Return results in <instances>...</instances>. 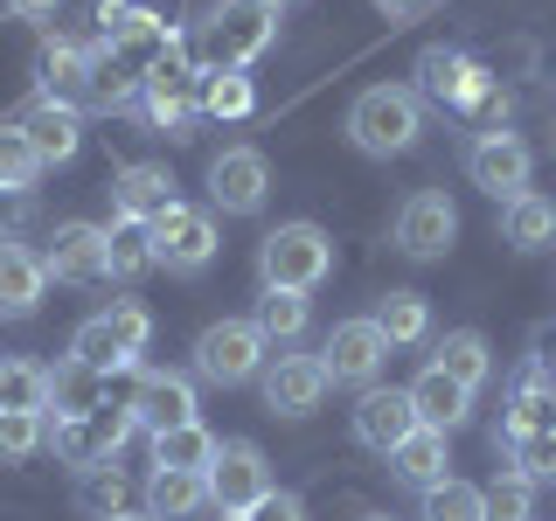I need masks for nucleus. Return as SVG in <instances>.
<instances>
[{
    "label": "nucleus",
    "mask_w": 556,
    "mask_h": 521,
    "mask_svg": "<svg viewBox=\"0 0 556 521\" xmlns=\"http://www.w3.org/2000/svg\"><path fill=\"white\" fill-rule=\"evenodd\" d=\"M147 508H153V521H188V514H202V508H208V473H174V466H153Z\"/></svg>",
    "instance_id": "nucleus-24"
},
{
    "label": "nucleus",
    "mask_w": 556,
    "mask_h": 521,
    "mask_svg": "<svg viewBox=\"0 0 556 521\" xmlns=\"http://www.w3.org/2000/svg\"><path fill=\"white\" fill-rule=\"evenodd\" d=\"M112 521H153V514H112Z\"/></svg>",
    "instance_id": "nucleus-47"
},
{
    "label": "nucleus",
    "mask_w": 556,
    "mask_h": 521,
    "mask_svg": "<svg viewBox=\"0 0 556 521\" xmlns=\"http://www.w3.org/2000/svg\"><path fill=\"white\" fill-rule=\"evenodd\" d=\"M0 410L42 417L49 410V369H35V361H0Z\"/></svg>",
    "instance_id": "nucleus-34"
},
{
    "label": "nucleus",
    "mask_w": 556,
    "mask_h": 521,
    "mask_svg": "<svg viewBox=\"0 0 556 521\" xmlns=\"http://www.w3.org/2000/svg\"><path fill=\"white\" fill-rule=\"evenodd\" d=\"M466 174H473V188H486L494 202H515L521 188H529V174H535V153L521 147L515 132H480L473 139V153H466Z\"/></svg>",
    "instance_id": "nucleus-14"
},
{
    "label": "nucleus",
    "mask_w": 556,
    "mask_h": 521,
    "mask_svg": "<svg viewBox=\"0 0 556 521\" xmlns=\"http://www.w3.org/2000/svg\"><path fill=\"white\" fill-rule=\"evenodd\" d=\"M49 292V271H42V251L28 243H8L0 237V320H28Z\"/></svg>",
    "instance_id": "nucleus-19"
},
{
    "label": "nucleus",
    "mask_w": 556,
    "mask_h": 521,
    "mask_svg": "<svg viewBox=\"0 0 556 521\" xmlns=\"http://www.w3.org/2000/svg\"><path fill=\"white\" fill-rule=\"evenodd\" d=\"M49 445V424L42 417H28V410H0V459H35V452Z\"/></svg>",
    "instance_id": "nucleus-41"
},
{
    "label": "nucleus",
    "mask_w": 556,
    "mask_h": 521,
    "mask_svg": "<svg viewBox=\"0 0 556 521\" xmlns=\"http://www.w3.org/2000/svg\"><path fill=\"white\" fill-rule=\"evenodd\" d=\"M271 42H278L271 0H216V14H208V49H216L223 69H251Z\"/></svg>",
    "instance_id": "nucleus-6"
},
{
    "label": "nucleus",
    "mask_w": 556,
    "mask_h": 521,
    "mask_svg": "<svg viewBox=\"0 0 556 521\" xmlns=\"http://www.w3.org/2000/svg\"><path fill=\"white\" fill-rule=\"evenodd\" d=\"M91 56H98V42H42V84H49L42 98L77 112L84 91H91Z\"/></svg>",
    "instance_id": "nucleus-22"
},
{
    "label": "nucleus",
    "mask_w": 556,
    "mask_h": 521,
    "mask_svg": "<svg viewBox=\"0 0 556 521\" xmlns=\"http://www.w3.org/2000/svg\"><path fill=\"white\" fill-rule=\"evenodd\" d=\"M139 91H147V77H139L126 56H112V49L98 42V56H91V91H84V104H98V112H126V104H139Z\"/></svg>",
    "instance_id": "nucleus-27"
},
{
    "label": "nucleus",
    "mask_w": 556,
    "mask_h": 521,
    "mask_svg": "<svg viewBox=\"0 0 556 521\" xmlns=\"http://www.w3.org/2000/svg\"><path fill=\"white\" fill-rule=\"evenodd\" d=\"M382 361H390V341H382L376 320H341L334 334H327V347H320L327 382H355V390H376Z\"/></svg>",
    "instance_id": "nucleus-12"
},
{
    "label": "nucleus",
    "mask_w": 556,
    "mask_h": 521,
    "mask_svg": "<svg viewBox=\"0 0 556 521\" xmlns=\"http://www.w3.org/2000/svg\"><path fill=\"white\" fill-rule=\"evenodd\" d=\"M77 494H84V508H91L98 521H112V514H126V494H132V486H126L118 466H84V486H77Z\"/></svg>",
    "instance_id": "nucleus-40"
},
{
    "label": "nucleus",
    "mask_w": 556,
    "mask_h": 521,
    "mask_svg": "<svg viewBox=\"0 0 556 521\" xmlns=\"http://www.w3.org/2000/svg\"><path fill=\"white\" fill-rule=\"evenodd\" d=\"M104 265H112V278H139L153 265V243H147V223H112L104 230Z\"/></svg>",
    "instance_id": "nucleus-36"
},
{
    "label": "nucleus",
    "mask_w": 556,
    "mask_h": 521,
    "mask_svg": "<svg viewBox=\"0 0 556 521\" xmlns=\"http://www.w3.org/2000/svg\"><path fill=\"white\" fill-rule=\"evenodd\" d=\"M216 439L202 424H174V431H153V466H174V473H208L216 466Z\"/></svg>",
    "instance_id": "nucleus-30"
},
{
    "label": "nucleus",
    "mask_w": 556,
    "mask_h": 521,
    "mask_svg": "<svg viewBox=\"0 0 556 521\" xmlns=\"http://www.w3.org/2000/svg\"><path fill=\"white\" fill-rule=\"evenodd\" d=\"M501 230H508L515 251H549L556 243V202L535 195V188H521L515 202H501Z\"/></svg>",
    "instance_id": "nucleus-26"
},
{
    "label": "nucleus",
    "mask_w": 556,
    "mask_h": 521,
    "mask_svg": "<svg viewBox=\"0 0 556 521\" xmlns=\"http://www.w3.org/2000/svg\"><path fill=\"white\" fill-rule=\"evenodd\" d=\"M452 237H459V208H452L439 188H417V195L396 208V251L417 257V265L445 257V251H452Z\"/></svg>",
    "instance_id": "nucleus-13"
},
{
    "label": "nucleus",
    "mask_w": 556,
    "mask_h": 521,
    "mask_svg": "<svg viewBox=\"0 0 556 521\" xmlns=\"http://www.w3.org/2000/svg\"><path fill=\"white\" fill-rule=\"evenodd\" d=\"M320 396H327L320 355H278V361H265V410L271 417H313Z\"/></svg>",
    "instance_id": "nucleus-16"
},
{
    "label": "nucleus",
    "mask_w": 556,
    "mask_h": 521,
    "mask_svg": "<svg viewBox=\"0 0 556 521\" xmlns=\"http://www.w3.org/2000/svg\"><path fill=\"white\" fill-rule=\"evenodd\" d=\"M132 0H98V35H104V42H118V35H126V22H132Z\"/></svg>",
    "instance_id": "nucleus-44"
},
{
    "label": "nucleus",
    "mask_w": 556,
    "mask_h": 521,
    "mask_svg": "<svg viewBox=\"0 0 556 521\" xmlns=\"http://www.w3.org/2000/svg\"><path fill=\"white\" fill-rule=\"evenodd\" d=\"M529 514H535V480L501 473L486 486V521H529Z\"/></svg>",
    "instance_id": "nucleus-42"
},
{
    "label": "nucleus",
    "mask_w": 556,
    "mask_h": 521,
    "mask_svg": "<svg viewBox=\"0 0 556 521\" xmlns=\"http://www.w3.org/2000/svg\"><path fill=\"white\" fill-rule=\"evenodd\" d=\"M139 112H147V126H153V132H167V139H188V132H195V118H202V91H195V69L174 56V49H167L161 63H153L147 91H139Z\"/></svg>",
    "instance_id": "nucleus-9"
},
{
    "label": "nucleus",
    "mask_w": 556,
    "mask_h": 521,
    "mask_svg": "<svg viewBox=\"0 0 556 521\" xmlns=\"http://www.w3.org/2000/svg\"><path fill=\"white\" fill-rule=\"evenodd\" d=\"M362 521H390V514H362Z\"/></svg>",
    "instance_id": "nucleus-49"
},
{
    "label": "nucleus",
    "mask_w": 556,
    "mask_h": 521,
    "mask_svg": "<svg viewBox=\"0 0 556 521\" xmlns=\"http://www.w3.org/2000/svg\"><path fill=\"white\" fill-rule=\"evenodd\" d=\"M8 8H14V14H22V22H42V14H56V8H63V0H8Z\"/></svg>",
    "instance_id": "nucleus-45"
},
{
    "label": "nucleus",
    "mask_w": 556,
    "mask_h": 521,
    "mask_svg": "<svg viewBox=\"0 0 556 521\" xmlns=\"http://www.w3.org/2000/svg\"><path fill=\"white\" fill-rule=\"evenodd\" d=\"M425 521H486V486H473V480L425 486Z\"/></svg>",
    "instance_id": "nucleus-33"
},
{
    "label": "nucleus",
    "mask_w": 556,
    "mask_h": 521,
    "mask_svg": "<svg viewBox=\"0 0 556 521\" xmlns=\"http://www.w3.org/2000/svg\"><path fill=\"white\" fill-rule=\"evenodd\" d=\"M271 494V459L251 439H230L208 466V508L216 514H251L257 500Z\"/></svg>",
    "instance_id": "nucleus-10"
},
{
    "label": "nucleus",
    "mask_w": 556,
    "mask_h": 521,
    "mask_svg": "<svg viewBox=\"0 0 556 521\" xmlns=\"http://www.w3.org/2000/svg\"><path fill=\"white\" fill-rule=\"evenodd\" d=\"M271 195V167L257 147H223L216 161H208V202L223 208V216H257Z\"/></svg>",
    "instance_id": "nucleus-11"
},
{
    "label": "nucleus",
    "mask_w": 556,
    "mask_h": 521,
    "mask_svg": "<svg viewBox=\"0 0 556 521\" xmlns=\"http://www.w3.org/2000/svg\"><path fill=\"white\" fill-rule=\"evenodd\" d=\"M431 369H445L452 382H466V390H480L486 376H494V347H486V334H473V327H459V334L439 341V355H431Z\"/></svg>",
    "instance_id": "nucleus-28"
},
{
    "label": "nucleus",
    "mask_w": 556,
    "mask_h": 521,
    "mask_svg": "<svg viewBox=\"0 0 556 521\" xmlns=\"http://www.w3.org/2000/svg\"><path fill=\"white\" fill-rule=\"evenodd\" d=\"M549 361H556V355H549Z\"/></svg>",
    "instance_id": "nucleus-52"
},
{
    "label": "nucleus",
    "mask_w": 556,
    "mask_h": 521,
    "mask_svg": "<svg viewBox=\"0 0 556 521\" xmlns=\"http://www.w3.org/2000/svg\"><path fill=\"white\" fill-rule=\"evenodd\" d=\"M132 417H139L147 431L195 424V390H188L181 376H161V369H147V376H139V390H132Z\"/></svg>",
    "instance_id": "nucleus-20"
},
{
    "label": "nucleus",
    "mask_w": 556,
    "mask_h": 521,
    "mask_svg": "<svg viewBox=\"0 0 556 521\" xmlns=\"http://www.w3.org/2000/svg\"><path fill=\"white\" fill-rule=\"evenodd\" d=\"M147 243H153V265L195 278V271H208V257H216V216L174 202V208H161V216L147 223Z\"/></svg>",
    "instance_id": "nucleus-7"
},
{
    "label": "nucleus",
    "mask_w": 556,
    "mask_h": 521,
    "mask_svg": "<svg viewBox=\"0 0 556 521\" xmlns=\"http://www.w3.org/2000/svg\"><path fill=\"white\" fill-rule=\"evenodd\" d=\"M265 334H257V320H216L195 334V369L202 382H216V390H237V382L265 376Z\"/></svg>",
    "instance_id": "nucleus-5"
},
{
    "label": "nucleus",
    "mask_w": 556,
    "mask_h": 521,
    "mask_svg": "<svg viewBox=\"0 0 556 521\" xmlns=\"http://www.w3.org/2000/svg\"><path fill=\"white\" fill-rule=\"evenodd\" d=\"M147 341H153V313L132 306V300H118V306L91 313V320L70 334V361H84V369L112 376V369H132V361L147 355Z\"/></svg>",
    "instance_id": "nucleus-3"
},
{
    "label": "nucleus",
    "mask_w": 556,
    "mask_h": 521,
    "mask_svg": "<svg viewBox=\"0 0 556 521\" xmlns=\"http://www.w3.org/2000/svg\"><path fill=\"white\" fill-rule=\"evenodd\" d=\"M174 202H181V195H174V174L161 161H132V167L112 174V216L118 223H153Z\"/></svg>",
    "instance_id": "nucleus-17"
},
{
    "label": "nucleus",
    "mask_w": 556,
    "mask_h": 521,
    "mask_svg": "<svg viewBox=\"0 0 556 521\" xmlns=\"http://www.w3.org/2000/svg\"><path fill=\"white\" fill-rule=\"evenodd\" d=\"M390 8H425V0H390Z\"/></svg>",
    "instance_id": "nucleus-48"
},
{
    "label": "nucleus",
    "mask_w": 556,
    "mask_h": 521,
    "mask_svg": "<svg viewBox=\"0 0 556 521\" xmlns=\"http://www.w3.org/2000/svg\"><path fill=\"white\" fill-rule=\"evenodd\" d=\"M42 271L63 278V285H98V278H112V265H104V230L98 223H56V230H49V251H42Z\"/></svg>",
    "instance_id": "nucleus-15"
},
{
    "label": "nucleus",
    "mask_w": 556,
    "mask_h": 521,
    "mask_svg": "<svg viewBox=\"0 0 556 521\" xmlns=\"http://www.w3.org/2000/svg\"><path fill=\"white\" fill-rule=\"evenodd\" d=\"M139 431L132 404H98L91 417H56V431H49V445H56L63 466H112V452L126 445Z\"/></svg>",
    "instance_id": "nucleus-8"
},
{
    "label": "nucleus",
    "mask_w": 556,
    "mask_h": 521,
    "mask_svg": "<svg viewBox=\"0 0 556 521\" xmlns=\"http://www.w3.org/2000/svg\"><path fill=\"white\" fill-rule=\"evenodd\" d=\"M445 466H452L445 459V431H425V424H417L410 439L390 452V473L404 480V486H417V494H425V486H439V480H452Z\"/></svg>",
    "instance_id": "nucleus-25"
},
{
    "label": "nucleus",
    "mask_w": 556,
    "mask_h": 521,
    "mask_svg": "<svg viewBox=\"0 0 556 521\" xmlns=\"http://www.w3.org/2000/svg\"><path fill=\"white\" fill-rule=\"evenodd\" d=\"M28 216V202L22 195H8V188H0V237H8V223H22Z\"/></svg>",
    "instance_id": "nucleus-46"
},
{
    "label": "nucleus",
    "mask_w": 556,
    "mask_h": 521,
    "mask_svg": "<svg viewBox=\"0 0 556 521\" xmlns=\"http://www.w3.org/2000/svg\"><path fill=\"white\" fill-rule=\"evenodd\" d=\"M417 98L445 104V112H486V118L501 112L494 77H486L466 49H425V56H417Z\"/></svg>",
    "instance_id": "nucleus-4"
},
{
    "label": "nucleus",
    "mask_w": 556,
    "mask_h": 521,
    "mask_svg": "<svg viewBox=\"0 0 556 521\" xmlns=\"http://www.w3.org/2000/svg\"><path fill=\"white\" fill-rule=\"evenodd\" d=\"M334 271V237L320 223H278V230L257 243V278L265 292H313Z\"/></svg>",
    "instance_id": "nucleus-2"
},
{
    "label": "nucleus",
    "mask_w": 556,
    "mask_h": 521,
    "mask_svg": "<svg viewBox=\"0 0 556 521\" xmlns=\"http://www.w3.org/2000/svg\"><path fill=\"white\" fill-rule=\"evenodd\" d=\"M22 132H28V147L42 153V167H63V161H77V147H84V126H77V112L70 104H35V112L22 118Z\"/></svg>",
    "instance_id": "nucleus-23"
},
{
    "label": "nucleus",
    "mask_w": 556,
    "mask_h": 521,
    "mask_svg": "<svg viewBox=\"0 0 556 521\" xmlns=\"http://www.w3.org/2000/svg\"><path fill=\"white\" fill-rule=\"evenodd\" d=\"M195 91H202V112H208V118H243V112L257 104L251 77H243V69H223V63L195 69Z\"/></svg>",
    "instance_id": "nucleus-31"
},
{
    "label": "nucleus",
    "mask_w": 556,
    "mask_h": 521,
    "mask_svg": "<svg viewBox=\"0 0 556 521\" xmlns=\"http://www.w3.org/2000/svg\"><path fill=\"white\" fill-rule=\"evenodd\" d=\"M257 334L265 341H300L306 334V292H265V300H257Z\"/></svg>",
    "instance_id": "nucleus-38"
},
{
    "label": "nucleus",
    "mask_w": 556,
    "mask_h": 521,
    "mask_svg": "<svg viewBox=\"0 0 556 521\" xmlns=\"http://www.w3.org/2000/svg\"><path fill=\"white\" fill-rule=\"evenodd\" d=\"M243 521H306V500H300V494H278V486H271V494L257 500Z\"/></svg>",
    "instance_id": "nucleus-43"
},
{
    "label": "nucleus",
    "mask_w": 556,
    "mask_h": 521,
    "mask_svg": "<svg viewBox=\"0 0 556 521\" xmlns=\"http://www.w3.org/2000/svg\"><path fill=\"white\" fill-rule=\"evenodd\" d=\"M410 410H417V424H425V431H459L466 417H473V390L452 382L445 369H425V376L410 382Z\"/></svg>",
    "instance_id": "nucleus-21"
},
{
    "label": "nucleus",
    "mask_w": 556,
    "mask_h": 521,
    "mask_svg": "<svg viewBox=\"0 0 556 521\" xmlns=\"http://www.w3.org/2000/svg\"><path fill=\"white\" fill-rule=\"evenodd\" d=\"M369 320L382 327V341L390 347H410V341H425L431 334V306H425V292H390Z\"/></svg>",
    "instance_id": "nucleus-32"
},
{
    "label": "nucleus",
    "mask_w": 556,
    "mask_h": 521,
    "mask_svg": "<svg viewBox=\"0 0 556 521\" xmlns=\"http://www.w3.org/2000/svg\"><path fill=\"white\" fill-rule=\"evenodd\" d=\"M508 431H549V439H556V390H549L543 376H521L515 410H508Z\"/></svg>",
    "instance_id": "nucleus-37"
},
{
    "label": "nucleus",
    "mask_w": 556,
    "mask_h": 521,
    "mask_svg": "<svg viewBox=\"0 0 556 521\" xmlns=\"http://www.w3.org/2000/svg\"><path fill=\"white\" fill-rule=\"evenodd\" d=\"M508 439V459L521 480H556V439L549 431H501Z\"/></svg>",
    "instance_id": "nucleus-39"
},
{
    "label": "nucleus",
    "mask_w": 556,
    "mask_h": 521,
    "mask_svg": "<svg viewBox=\"0 0 556 521\" xmlns=\"http://www.w3.org/2000/svg\"><path fill=\"white\" fill-rule=\"evenodd\" d=\"M271 8H286V0H271Z\"/></svg>",
    "instance_id": "nucleus-51"
},
{
    "label": "nucleus",
    "mask_w": 556,
    "mask_h": 521,
    "mask_svg": "<svg viewBox=\"0 0 556 521\" xmlns=\"http://www.w3.org/2000/svg\"><path fill=\"white\" fill-rule=\"evenodd\" d=\"M35 181H42V153L28 147L22 126H0V188H8V195H28Z\"/></svg>",
    "instance_id": "nucleus-35"
},
{
    "label": "nucleus",
    "mask_w": 556,
    "mask_h": 521,
    "mask_svg": "<svg viewBox=\"0 0 556 521\" xmlns=\"http://www.w3.org/2000/svg\"><path fill=\"white\" fill-rule=\"evenodd\" d=\"M417 431V410H410V390H362V404H355V439L382 452L390 459L396 445H404Z\"/></svg>",
    "instance_id": "nucleus-18"
},
{
    "label": "nucleus",
    "mask_w": 556,
    "mask_h": 521,
    "mask_svg": "<svg viewBox=\"0 0 556 521\" xmlns=\"http://www.w3.org/2000/svg\"><path fill=\"white\" fill-rule=\"evenodd\" d=\"M223 521H243V514H223Z\"/></svg>",
    "instance_id": "nucleus-50"
},
{
    "label": "nucleus",
    "mask_w": 556,
    "mask_h": 521,
    "mask_svg": "<svg viewBox=\"0 0 556 521\" xmlns=\"http://www.w3.org/2000/svg\"><path fill=\"white\" fill-rule=\"evenodd\" d=\"M417 132H425V98H417L410 84H369V91L348 104V139H355L369 161L410 153Z\"/></svg>",
    "instance_id": "nucleus-1"
},
{
    "label": "nucleus",
    "mask_w": 556,
    "mask_h": 521,
    "mask_svg": "<svg viewBox=\"0 0 556 521\" xmlns=\"http://www.w3.org/2000/svg\"><path fill=\"white\" fill-rule=\"evenodd\" d=\"M104 404V376L84 369V361H56L49 369V410L56 417H91Z\"/></svg>",
    "instance_id": "nucleus-29"
}]
</instances>
